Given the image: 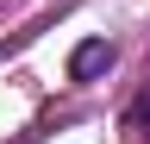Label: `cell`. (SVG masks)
I'll list each match as a JSON object with an SVG mask.
<instances>
[{"label": "cell", "mask_w": 150, "mask_h": 144, "mask_svg": "<svg viewBox=\"0 0 150 144\" xmlns=\"http://www.w3.org/2000/svg\"><path fill=\"white\" fill-rule=\"evenodd\" d=\"M112 63H119V44L112 38H81L69 50V82H94V75H106Z\"/></svg>", "instance_id": "obj_1"}, {"label": "cell", "mask_w": 150, "mask_h": 144, "mask_svg": "<svg viewBox=\"0 0 150 144\" xmlns=\"http://www.w3.org/2000/svg\"><path fill=\"white\" fill-rule=\"evenodd\" d=\"M125 119H131V132H144V138H150V88L131 100V113H125Z\"/></svg>", "instance_id": "obj_2"}]
</instances>
